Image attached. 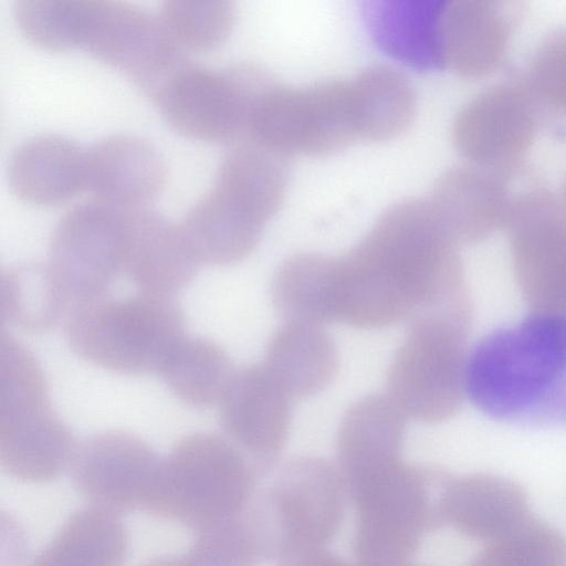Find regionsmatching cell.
<instances>
[{
    "label": "cell",
    "mask_w": 566,
    "mask_h": 566,
    "mask_svg": "<svg viewBox=\"0 0 566 566\" xmlns=\"http://www.w3.org/2000/svg\"><path fill=\"white\" fill-rule=\"evenodd\" d=\"M520 9L502 0H439L434 45L437 67L482 77L505 62Z\"/></svg>",
    "instance_id": "obj_16"
},
{
    "label": "cell",
    "mask_w": 566,
    "mask_h": 566,
    "mask_svg": "<svg viewBox=\"0 0 566 566\" xmlns=\"http://www.w3.org/2000/svg\"><path fill=\"white\" fill-rule=\"evenodd\" d=\"M269 77L251 65L214 70L180 59L148 96L178 132L199 140H240L250 104Z\"/></svg>",
    "instance_id": "obj_10"
},
{
    "label": "cell",
    "mask_w": 566,
    "mask_h": 566,
    "mask_svg": "<svg viewBox=\"0 0 566 566\" xmlns=\"http://www.w3.org/2000/svg\"><path fill=\"white\" fill-rule=\"evenodd\" d=\"M73 0H14L12 11L21 32L34 44L59 51L72 48Z\"/></svg>",
    "instance_id": "obj_33"
},
{
    "label": "cell",
    "mask_w": 566,
    "mask_h": 566,
    "mask_svg": "<svg viewBox=\"0 0 566 566\" xmlns=\"http://www.w3.org/2000/svg\"><path fill=\"white\" fill-rule=\"evenodd\" d=\"M276 566H360L348 564L325 547L294 552L276 559Z\"/></svg>",
    "instance_id": "obj_35"
},
{
    "label": "cell",
    "mask_w": 566,
    "mask_h": 566,
    "mask_svg": "<svg viewBox=\"0 0 566 566\" xmlns=\"http://www.w3.org/2000/svg\"><path fill=\"white\" fill-rule=\"evenodd\" d=\"M128 211L93 200L67 209L49 244V266L72 303L109 294L124 277Z\"/></svg>",
    "instance_id": "obj_11"
},
{
    "label": "cell",
    "mask_w": 566,
    "mask_h": 566,
    "mask_svg": "<svg viewBox=\"0 0 566 566\" xmlns=\"http://www.w3.org/2000/svg\"><path fill=\"white\" fill-rule=\"evenodd\" d=\"M526 82L539 103L566 111V27L555 30L537 46Z\"/></svg>",
    "instance_id": "obj_34"
},
{
    "label": "cell",
    "mask_w": 566,
    "mask_h": 566,
    "mask_svg": "<svg viewBox=\"0 0 566 566\" xmlns=\"http://www.w3.org/2000/svg\"><path fill=\"white\" fill-rule=\"evenodd\" d=\"M452 476L399 460L346 488L357 514L354 537L360 566H410L426 531L446 524Z\"/></svg>",
    "instance_id": "obj_3"
},
{
    "label": "cell",
    "mask_w": 566,
    "mask_h": 566,
    "mask_svg": "<svg viewBox=\"0 0 566 566\" xmlns=\"http://www.w3.org/2000/svg\"><path fill=\"white\" fill-rule=\"evenodd\" d=\"M71 300L49 264L27 262L1 272L2 322L29 335H42L64 323Z\"/></svg>",
    "instance_id": "obj_26"
},
{
    "label": "cell",
    "mask_w": 566,
    "mask_h": 566,
    "mask_svg": "<svg viewBox=\"0 0 566 566\" xmlns=\"http://www.w3.org/2000/svg\"><path fill=\"white\" fill-rule=\"evenodd\" d=\"M263 365L292 399H304L333 382L339 360L323 325L286 321L271 336Z\"/></svg>",
    "instance_id": "obj_23"
},
{
    "label": "cell",
    "mask_w": 566,
    "mask_h": 566,
    "mask_svg": "<svg viewBox=\"0 0 566 566\" xmlns=\"http://www.w3.org/2000/svg\"><path fill=\"white\" fill-rule=\"evenodd\" d=\"M128 554L122 520L92 505L72 514L30 566H125Z\"/></svg>",
    "instance_id": "obj_25"
},
{
    "label": "cell",
    "mask_w": 566,
    "mask_h": 566,
    "mask_svg": "<svg viewBox=\"0 0 566 566\" xmlns=\"http://www.w3.org/2000/svg\"><path fill=\"white\" fill-rule=\"evenodd\" d=\"M63 325L69 346L80 358L128 376L157 373L185 335L184 313L174 298L139 292L72 303Z\"/></svg>",
    "instance_id": "obj_7"
},
{
    "label": "cell",
    "mask_w": 566,
    "mask_h": 566,
    "mask_svg": "<svg viewBox=\"0 0 566 566\" xmlns=\"http://www.w3.org/2000/svg\"><path fill=\"white\" fill-rule=\"evenodd\" d=\"M8 181L25 202L52 206L66 201L86 188L85 151L61 135L33 136L11 154Z\"/></svg>",
    "instance_id": "obj_21"
},
{
    "label": "cell",
    "mask_w": 566,
    "mask_h": 566,
    "mask_svg": "<svg viewBox=\"0 0 566 566\" xmlns=\"http://www.w3.org/2000/svg\"><path fill=\"white\" fill-rule=\"evenodd\" d=\"M181 556L185 566H256L262 558L245 513L199 531Z\"/></svg>",
    "instance_id": "obj_32"
},
{
    "label": "cell",
    "mask_w": 566,
    "mask_h": 566,
    "mask_svg": "<svg viewBox=\"0 0 566 566\" xmlns=\"http://www.w3.org/2000/svg\"><path fill=\"white\" fill-rule=\"evenodd\" d=\"M528 512L524 489L492 474L452 478L444 501L446 524L488 543L525 522Z\"/></svg>",
    "instance_id": "obj_22"
},
{
    "label": "cell",
    "mask_w": 566,
    "mask_h": 566,
    "mask_svg": "<svg viewBox=\"0 0 566 566\" xmlns=\"http://www.w3.org/2000/svg\"><path fill=\"white\" fill-rule=\"evenodd\" d=\"M160 460L139 437L108 430L77 444L69 471L87 502L118 515L144 510Z\"/></svg>",
    "instance_id": "obj_14"
},
{
    "label": "cell",
    "mask_w": 566,
    "mask_h": 566,
    "mask_svg": "<svg viewBox=\"0 0 566 566\" xmlns=\"http://www.w3.org/2000/svg\"><path fill=\"white\" fill-rule=\"evenodd\" d=\"M234 370L221 346L202 337L182 335L157 373L179 400L207 409L218 407Z\"/></svg>",
    "instance_id": "obj_28"
},
{
    "label": "cell",
    "mask_w": 566,
    "mask_h": 566,
    "mask_svg": "<svg viewBox=\"0 0 566 566\" xmlns=\"http://www.w3.org/2000/svg\"><path fill=\"white\" fill-rule=\"evenodd\" d=\"M345 494L337 467L327 460L298 457L285 462L245 510L262 558L325 547L343 520Z\"/></svg>",
    "instance_id": "obj_9"
},
{
    "label": "cell",
    "mask_w": 566,
    "mask_h": 566,
    "mask_svg": "<svg viewBox=\"0 0 566 566\" xmlns=\"http://www.w3.org/2000/svg\"><path fill=\"white\" fill-rule=\"evenodd\" d=\"M53 410L44 371L14 336H0V465L10 476L46 483L69 471L77 448Z\"/></svg>",
    "instance_id": "obj_6"
},
{
    "label": "cell",
    "mask_w": 566,
    "mask_h": 566,
    "mask_svg": "<svg viewBox=\"0 0 566 566\" xmlns=\"http://www.w3.org/2000/svg\"><path fill=\"white\" fill-rule=\"evenodd\" d=\"M255 479L226 437L192 433L160 460L144 510L199 532L243 514Z\"/></svg>",
    "instance_id": "obj_5"
},
{
    "label": "cell",
    "mask_w": 566,
    "mask_h": 566,
    "mask_svg": "<svg viewBox=\"0 0 566 566\" xmlns=\"http://www.w3.org/2000/svg\"><path fill=\"white\" fill-rule=\"evenodd\" d=\"M458 244L427 200L390 206L353 250L412 307L413 317L464 297Z\"/></svg>",
    "instance_id": "obj_4"
},
{
    "label": "cell",
    "mask_w": 566,
    "mask_h": 566,
    "mask_svg": "<svg viewBox=\"0 0 566 566\" xmlns=\"http://www.w3.org/2000/svg\"><path fill=\"white\" fill-rule=\"evenodd\" d=\"M464 392L506 424L566 426V314L538 310L483 336L467 356Z\"/></svg>",
    "instance_id": "obj_1"
},
{
    "label": "cell",
    "mask_w": 566,
    "mask_h": 566,
    "mask_svg": "<svg viewBox=\"0 0 566 566\" xmlns=\"http://www.w3.org/2000/svg\"><path fill=\"white\" fill-rule=\"evenodd\" d=\"M439 0H370L364 18L378 45L417 67H437L434 28Z\"/></svg>",
    "instance_id": "obj_27"
},
{
    "label": "cell",
    "mask_w": 566,
    "mask_h": 566,
    "mask_svg": "<svg viewBox=\"0 0 566 566\" xmlns=\"http://www.w3.org/2000/svg\"><path fill=\"white\" fill-rule=\"evenodd\" d=\"M360 140L380 142L402 133L416 112V95L405 74L374 65L350 80Z\"/></svg>",
    "instance_id": "obj_29"
},
{
    "label": "cell",
    "mask_w": 566,
    "mask_h": 566,
    "mask_svg": "<svg viewBox=\"0 0 566 566\" xmlns=\"http://www.w3.org/2000/svg\"><path fill=\"white\" fill-rule=\"evenodd\" d=\"M142 566H181V562L179 555L160 556L149 559Z\"/></svg>",
    "instance_id": "obj_36"
},
{
    "label": "cell",
    "mask_w": 566,
    "mask_h": 566,
    "mask_svg": "<svg viewBox=\"0 0 566 566\" xmlns=\"http://www.w3.org/2000/svg\"><path fill=\"white\" fill-rule=\"evenodd\" d=\"M292 401L260 364L235 369L218 405L226 438L248 459L258 478L274 467L286 444Z\"/></svg>",
    "instance_id": "obj_15"
},
{
    "label": "cell",
    "mask_w": 566,
    "mask_h": 566,
    "mask_svg": "<svg viewBox=\"0 0 566 566\" xmlns=\"http://www.w3.org/2000/svg\"><path fill=\"white\" fill-rule=\"evenodd\" d=\"M286 187L284 155L250 139L238 140L222 158L211 189L179 223L199 264L226 266L247 259Z\"/></svg>",
    "instance_id": "obj_2"
},
{
    "label": "cell",
    "mask_w": 566,
    "mask_h": 566,
    "mask_svg": "<svg viewBox=\"0 0 566 566\" xmlns=\"http://www.w3.org/2000/svg\"><path fill=\"white\" fill-rule=\"evenodd\" d=\"M406 416L387 395H368L345 412L336 436L344 486L401 460Z\"/></svg>",
    "instance_id": "obj_20"
},
{
    "label": "cell",
    "mask_w": 566,
    "mask_h": 566,
    "mask_svg": "<svg viewBox=\"0 0 566 566\" xmlns=\"http://www.w3.org/2000/svg\"><path fill=\"white\" fill-rule=\"evenodd\" d=\"M292 124L295 154L325 156L360 140L350 81L295 87Z\"/></svg>",
    "instance_id": "obj_24"
},
{
    "label": "cell",
    "mask_w": 566,
    "mask_h": 566,
    "mask_svg": "<svg viewBox=\"0 0 566 566\" xmlns=\"http://www.w3.org/2000/svg\"><path fill=\"white\" fill-rule=\"evenodd\" d=\"M124 277L137 292L174 298L200 265L179 223L148 208L130 210Z\"/></svg>",
    "instance_id": "obj_19"
},
{
    "label": "cell",
    "mask_w": 566,
    "mask_h": 566,
    "mask_svg": "<svg viewBox=\"0 0 566 566\" xmlns=\"http://www.w3.org/2000/svg\"><path fill=\"white\" fill-rule=\"evenodd\" d=\"M538 104L526 81H502L484 88L457 113L454 147L469 165L509 178L535 142Z\"/></svg>",
    "instance_id": "obj_12"
},
{
    "label": "cell",
    "mask_w": 566,
    "mask_h": 566,
    "mask_svg": "<svg viewBox=\"0 0 566 566\" xmlns=\"http://www.w3.org/2000/svg\"><path fill=\"white\" fill-rule=\"evenodd\" d=\"M73 46L125 72L140 88L180 54L157 14L118 0H74Z\"/></svg>",
    "instance_id": "obj_13"
},
{
    "label": "cell",
    "mask_w": 566,
    "mask_h": 566,
    "mask_svg": "<svg viewBox=\"0 0 566 566\" xmlns=\"http://www.w3.org/2000/svg\"><path fill=\"white\" fill-rule=\"evenodd\" d=\"M157 18L181 51H207L229 35L235 8L229 0H166L160 3Z\"/></svg>",
    "instance_id": "obj_30"
},
{
    "label": "cell",
    "mask_w": 566,
    "mask_h": 566,
    "mask_svg": "<svg viewBox=\"0 0 566 566\" xmlns=\"http://www.w3.org/2000/svg\"><path fill=\"white\" fill-rule=\"evenodd\" d=\"M559 200H560L564 209L566 210V176L564 178V182H563V186H562V191H560Z\"/></svg>",
    "instance_id": "obj_37"
},
{
    "label": "cell",
    "mask_w": 566,
    "mask_h": 566,
    "mask_svg": "<svg viewBox=\"0 0 566 566\" xmlns=\"http://www.w3.org/2000/svg\"><path fill=\"white\" fill-rule=\"evenodd\" d=\"M465 297L424 311L409 328L387 370V396L406 417L423 423L451 418L464 396Z\"/></svg>",
    "instance_id": "obj_8"
},
{
    "label": "cell",
    "mask_w": 566,
    "mask_h": 566,
    "mask_svg": "<svg viewBox=\"0 0 566 566\" xmlns=\"http://www.w3.org/2000/svg\"><path fill=\"white\" fill-rule=\"evenodd\" d=\"M507 179L472 165L454 167L440 176L427 201L457 244L479 241L509 224L515 195Z\"/></svg>",
    "instance_id": "obj_17"
},
{
    "label": "cell",
    "mask_w": 566,
    "mask_h": 566,
    "mask_svg": "<svg viewBox=\"0 0 566 566\" xmlns=\"http://www.w3.org/2000/svg\"><path fill=\"white\" fill-rule=\"evenodd\" d=\"M86 188L96 201L130 211L146 208L165 185L167 170L157 148L143 137L113 134L87 151Z\"/></svg>",
    "instance_id": "obj_18"
},
{
    "label": "cell",
    "mask_w": 566,
    "mask_h": 566,
    "mask_svg": "<svg viewBox=\"0 0 566 566\" xmlns=\"http://www.w3.org/2000/svg\"><path fill=\"white\" fill-rule=\"evenodd\" d=\"M469 566H566V536L554 526L528 517L489 542Z\"/></svg>",
    "instance_id": "obj_31"
}]
</instances>
